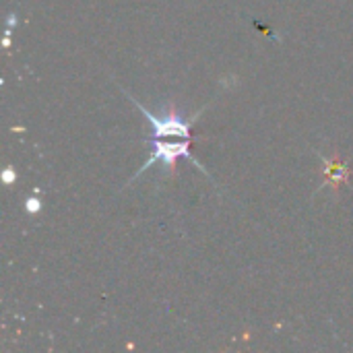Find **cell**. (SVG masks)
<instances>
[{
  "instance_id": "obj_1",
  "label": "cell",
  "mask_w": 353,
  "mask_h": 353,
  "mask_svg": "<svg viewBox=\"0 0 353 353\" xmlns=\"http://www.w3.org/2000/svg\"><path fill=\"white\" fill-rule=\"evenodd\" d=\"M126 95H128V93H126ZM128 97L134 101V105L145 114V118H147L149 124L153 126V137H155V139H168V137H174V139H192V137H190V124L201 116V112H196L190 120H184V118L178 114V110L172 105L170 112H168L165 116L157 118V116H153L143 103H139L132 95H128Z\"/></svg>"
},
{
  "instance_id": "obj_2",
  "label": "cell",
  "mask_w": 353,
  "mask_h": 353,
  "mask_svg": "<svg viewBox=\"0 0 353 353\" xmlns=\"http://www.w3.org/2000/svg\"><path fill=\"white\" fill-rule=\"evenodd\" d=\"M190 141H192V139H180L178 143H168V141L155 139V151H153L151 157L143 163V168L137 172V176H141V174H143L149 165H153L155 161H161L163 168H168L170 174L174 176V174H176V163H178L180 157H188L194 165H199L205 174H209V172L205 170V165H201V161H199L194 155H190V151H188ZM137 176H134V178H137Z\"/></svg>"
},
{
  "instance_id": "obj_3",
  "label": "cell",
  "mask_w": 353,
  "mask_h": 353,
  "mask_svg": "<svg viewBox=\"0 0 353 353\" xmlns=\"http://www.w3.org/2000/svg\"><path fill=\"white\" fill-rule=\"evenodd\" d=\"M323 159V186H331L333 190H339L341 186L350 184L352 170L347 163H343L337 155H321Z\"/></svg>"
},
{
  "instance_id": "obj_4",
  "label": "cell",
  "mask_w": 353,
  "mask_h": 353,
  "mask_svg": "<svg viewBox=\"0 0 353 353\" xmlns=\"http://www.w3.org/2000/svg\"><path fill=\"white\" fill-rule=\"evenodd\" d=\"M27 209H29V211H37V209H39V201L29 199V201H27Z\"/></svg>"
},
{
  "instance_id": "obj_5",
  "label": "cell",
  "mask_w": 353,
  "mask_h": 353,
  "mask_svg": "<svg viewBox=\"0 0 353 353\" xmlns=\"http://www.w3.org/2000/svg\"><path fill=\"white\" fill-rule=\"evenodd\" d=\"M10 172H12V170L8 168V170H6V174H4V182H12V178H14V174H10Z\"/></svg>"
}]
</instances>
